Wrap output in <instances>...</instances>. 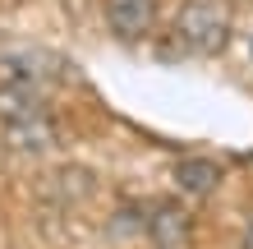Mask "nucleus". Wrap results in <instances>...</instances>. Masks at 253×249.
I'll return each mask as SVG.
<instances>
[{
    "instance_id": "f257e3e1",
    "label": "nucleus",
    "mask_w": 253,
    "mask_h": 249,
    "mask_svg": "<svg viewBox=\"0 0 253 249\" xmlns=\"http://www.w3.org/2000/svg\"><path fill=\"white\" fill-rule=\"evenodd\" d=\"M170 33L184 55H221L230 42V9L221 0H184L175 9Z\"/></svg>"
},
{
    "instance_id": "f03ea898",
    "label": "nucleus",
    "mask_w": 253,
    "mask_h": 249,
    "mask_svg": "<svg viewBox=\"0 0 253 249\" xmlns=\"http://www.w3.org/2000/svg\"><path fill=\"white\" fill-rule=\"evenodd\" d=\"M101 19H106L115 42L133 47V42L152 37V28L161 19V5L157 0H101Z\"/></svg>"
},
{
    "instance_id": "6e6552de",
    "label": "nucleus",
    "mask_w": 253,
    "mask_h": 249,
    "mask_svg": "<svg viewBox=\"0 0 253 249\" xmlns=\"http://www.w3.org/2000/svg\"><path fill=\"white\" fill-rule=\"evenodd\" d=\"M244 249H253V222L244 226Z\"/></svg>"
},
{
    "instance_id": "7ed1b4c3",
    "label": "nucleus",
    "mask_w": 253,
    "mask_h": 249,
    "mask_svg": "<svg viewBox=\"0 0 253 249\" xmlns=\"http://www.w3.org/2000/svg\"><path fill=\"white\" fill-rule=\"evenodd\" d=\"M138 217H143V236L157 240L161 249H180L189 240V212L180 203H138Z\"/></svg>"
},
{
    "instance_id": "39448f33",
    "label": "nucleus",
    "mask_w": 253,
    "mask_h": 249,
    "mask_svg": "<svg viewBox=\"0 0 253 249\" xmlns=\"http://www.w3.org/2000/svg\"><path fill=\"white\" fill-rule=\"evenodd\" d=\"M42 111H46V88L42 83L19 79V74L0 79V125L23 120V115H42Z\"/></svg>"
},
{
    "instance_id": "20e7f679",
    "label": "nucleus",
    "mask_w": 253,
    "mask_h": 249,
    "mask_svg": "<svg viewBox=\"0 0 253 249\" xmlns=\"http://www.w3.org/2000/svg\"><path fill=\"white\" fill-rule=\"evenodd\" d=\"M0 139H5V148L23 152V157L51 152V148H55V120H51V111H42V115H23V120H9L5 129H0Z\"/></svg>"
},
{
    "instance_id": "0eeeda50",
    "label": "nucleus",
    "mask_w": 253,
    "mask_h": 249,
    "mask_svg": "<svg viewBox=\"0 0 253 249\" xmlns=\"http://www.w3.org/2000/svg\"><path fill=\"white\" fill-rule=\"evenodd\" d=\"M175 185H180L189 199H207L221 185V166L207 162V157H184V162H175Z\"/></svg>"
},
{
    "instance_id": "423d86ee",
    "label": "nucleus",
    "mask_w": 253,
    "mask_h": 249,
    "mask_svg": "<svg viewBox=\"0 0 253 249\" xmlns=\"http://www.w3.org/2000/svg\"><path fill=\"white\" fill-rule=\"evenodd\" d=\"M5 69H9V74H19V79H33L42 88H46V79H55V74H69V65L55 51H19V55L9 51Z\"/></svg>"
}]
</instances>
